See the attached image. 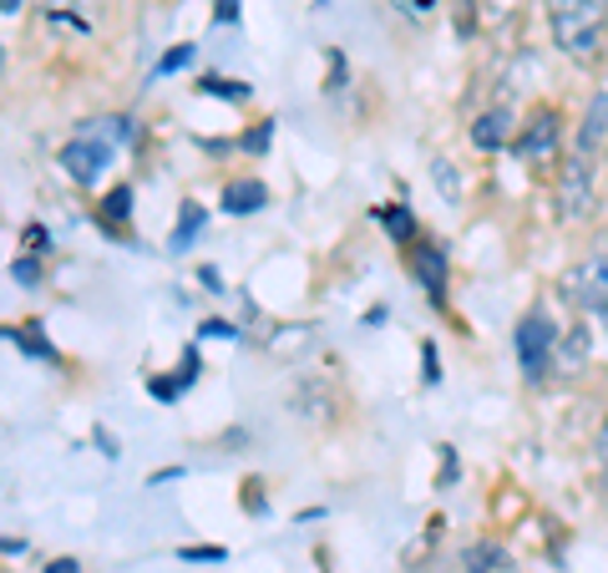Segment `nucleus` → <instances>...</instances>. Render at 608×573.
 <instances>
[{
    "label": "nucleus",
    "instance_id": "obj_24",
    "mask_svg": "<svg viewBox=\"0 0 608 573\" xmlns=\"http://www.w3.org/2000/svg\"><path fill=\"white\" fill-rule=\"evenodd\" d=\"M199 371H203L199 350H183V366H178V375H172V381H178V391H188V386H193V381H199Z\"/></svg>",
    "mask_w": 608,
    "mask_h": 573
},
{
    "label": "nucleus",
    "instance_id": "obj_30",
    "mask_svg": "<svg viewBox=\"0 0 608 573\" xmlns=\"http://www.w3.org/2000/svg\"><path fill=\"white\" fill-rule=\"evenodd\" d=\"M213 21H218V26H234V21H238V0H213Z\"/></svg>",
    "mask_w": 608,
    "mask_h": 573
},
{
    "label": "nucleus",
    "instance_id": "obj_16",
    "mask_svg": "<svg viewBox=\"0 0 608 573\" xmlns=\"http://www.w3.org/2000/svg\"><path fill=\"white\" fill-rule=\"evenodd\" d=\"M203 224H209V214H203L199 203H183V214H178V224H172V239H168V249H178L183 254L188 244L203 234Z\"/></svg>",
    "mask_w": 608,
    "mask_h": 573
},
{
    "label": "nucleus",
    "instance_id": "obj_15",
    "mask_svg": "<svg viewBox=\"0 0 608 573\" xmlns=\"http://www.w3.org/2000/svg\"><path fill=\"white\" fill-rule=\"evenodd\" d=\"M375 218H381V228L391 234L396 244H410L416 239V214H410L406 203H385V209H375Z\"/></svg>",
    "mask_w": 608,
    "mask_h": 573
},
{
    "label": "nucleus",
    "instance_id": "obj_13",
    "mask_svg": "<svg viewBox=\"0 0 608 573\" xmlns=\"http://www.w3.org/2000/svg\"><path fill=\"white\" fill-rule=\"evenodd\" d=\"M416 274H421V284L431 290V300H447V254L437 249V244H426V249H416Z\"/></svg>",
    "mask_w": 608,
    "mask_h": 573
},
{
    "label": "nucleus",
    "instance_id": "obj_39",
    "mask_svg": "<svg viewBox=\"0 0 608 573\" xmlns=\"http://www.w3.org/2000/svg\"><path fill=\"white\" fill-rule=\"evenodd\" d=\"M0 11H5V15H21V11H26V0H0Z\"/></svg>",
    "mask_w": 608,
    "mask_h": 573
},
{
    "label": "nucleus",
    "instance_id": "obj_43",
    "mask_svg": "<svg viewBox=\"0 0 608 573\" xmlns=\"http://www.w3.org/2000/svg\"><path fill=\"white\" fill-rule=\"evenodd\" d=\"M315 5H325V0H315Z\"/></svg>",
    "mask_w": 608,
    "mask_h": 573
},
{
    "label": "nucleus",
    "instance_id": "obj_42",
    "mask_svg": "<svg viewBox=\"0 0 608 573\" xmlns=\"http://www.w3.org/2000/svg\"><path fill=\"white\" fill-rule=\"evenodd\" d=\"M0 71H5V41H0Z\"/></svg>",
    "mask_w": 608,
    "mask_h": 573
},
{
    "label": "nucleus",
    "instance_id": "obj_10",
    "mask_svg": "<svg viewBox=\"0 0 608 573\" xmlns=\"http://www.w3.org/2000/svg\"><path fill=\"white\" fill-rule=\"evenodd\" d=\"M224 214H234V218H249V214H259V209H269V188L259 183V178H234V183H224Z\"/></svg>",
    "mask_w": 608,
    "mask_h": 573
},
{
    "label": "nucleus",
    "instance_id": "obj_1",
    "mask_svg": "<svg viewBox=\"0 0 608 573\" xmlns=\"http://www.w3.org/2000/svg\"><path fill=\"white\" fill-rule=\"evenodd\" d=\"M548 26H553V41L573 61H594L608 36V0H583V5H568V11H553Z\"/></svg>",
    "mask_w": 608,
    "mask_h": 573
},
{
    "label": "nucleus",
    "instance_id": "obj_18",
    "mask_svg": "<svg viewBox=\"0 0 608 573\" xmlns=\"http://www.w3.org/2000/svg\"><path fill=\"white\" fill-rule=\"evenodd\" d=\"M199 92L203 97H224V102H249V87H244V81H234V77H203Z\"/></svg>",
    "mask_w": 608,
    "mask_h": 573
},
{
    "label": "nucleus",
    "instance_id": "obj_31",
    "mask_svg": "<svg viewBox=\"0 0 608 573\" xmlns=\"http://www.w3.org/2000/svg\"><path fill=\"white\" fill-rule=\"evenodd\" d=\"M26 244H31V254H36V259H41L46 249H52V239H46V228H41V224H31V228H26Z\"/></svg>",
    "mask_w": 608,
    "mask_h": 573
},
{
    "label": "nucleus",
    "instance_id": "obj_17",
    "mask_svg": "<svg viewBox=\"0 0 608 573\" xmlns=\"http://www.w3.org/2000/svg\"><path fill=\"white\" fill-rule=\"evenodd\" d=\"M102 218H106V224H127V218H133V188H127V183L112 188V193L102 199Z\"/></svg>",
    "mask_w": 608,
    "mask_h": 573
},
{
    "label": "nucleus",
    "instance_id": "obj_35",
    "mask_svg": "<svg viewBox=\"0 0 608 573\" xmlns=\"http://www.w3.org/2000/svg\"><path fill=\"white\" fill-rule=\"evenodd\" d=\"M0 553H11V559H21V553H26V538H5V533H0Z\"/></svg>",
    "mask_w": 608,
    "mask_h": 573
},
{
    "label": "nucleus",
    "instance_id": "obj_7",
    "mask_svg": "<svg viewBox=\"0 0 608 573\" xmlns=\"http://www.w3.org/2000/svg\"><path fill=\"white\" fill-rule=\"evenodd\" d=\"M588 356H594V335H588V325H568V330H558V346H553V371L558 375H578Z\"/></svg>",
    "mask_w": 608,
    "mask_h": 573
},
{
    "label": "nucleus",
    "instance_id": "obj_4",
    "mask_svg": "<svg viewBox=\"0 0 608 573\" xmlns=\"http://www.w3.org/2000/svg\"><path fill=\"white\" fill-rule=\"evenodd\" d=\"M563 294H568L583 315H598V321H608V254L578 259V265L563 274Z\"/></svg>",
    "mask_w": 608,
    "mask_h": 573
},
{
    "label": "nucleus",
    "instance_id": "obj_21",
    "mask_svg": "<svg viewBox=\"0 0 608 573\" xmlns=\"http://www.w3.org/2000/svg\"><path fill=\"white\" fill-rule=\"evenodd\" d=\"M269 143H274V122H269V117L238 137V147H244V153H254V158H259V153H269Z\"/></svg>",
    "mask_w": 608,
    "mask_h": 573
},
{
    "label": "nucleus",
    "instance_id": "obj_28",
    "mask_svg": "<svg viewBox=\"0 0 608 573\" xmlns=\"http://www.w3.org/2000/svg\"><path fill=\"white\" fill-rule=\"evenodd\" d=\"M350 77V67H345V56L330 52V81H325V92H340V81Z\"/></svg>",
    "mask_w": 608,
    "mask_h": 573
},
{
    "label": "nucleus",
    "instance_id": "obj_6",
    "mask_svg": "<svg viewBox=\"0 0 608 573\" xmlns=\"http://www.w3.org/2000/svg\"><path fill=\"white\" fill-rule=\"evenodd\" d=\"M106 162H112V147L97 143L92 133H87V137H71V143L61 147V173H67L71 183H81V188H92L97 178H102Z\"/></svg>",
    "mask_w": 608,
    "mask_h": 573
},
{
    "label": "nucleus",
    "instance_id": "obj_9",
    "mask_svg": "<svg viewBox=\"0 0 608 573\" xmlns=\"http://www.w3.org/2000/svg\"><path fill=\"white\" fill-rule=\"evenodd\" d=\"M513 127H517V122H513V108H492V112H482V117L472 122V143L482 147V153H503V147L517 137Z\"/></svg>",
    "mask_w": 608,
    "mask_h": 573
},
{
    "label": "nucleus",
    "instance_id": "obj_11",
    "mask_svg": "<svg viewBox=\"0 0 608 573\" xmlns=\"http://www.w3.org/2000/svg\"><path fill=\"white\" fill-rule=\"evenodd\" d=\"M507 569H513V553L503 543H492V538L462 548V573H507Z\"/></svg>",
    "mask_w": 608,
    "mask_h": 573
},
{
    "label": "nucleus",
    "instance_id": "obj_29",
    "mask_svg": "<svg viewBox=\"0 0 608 573\" xmlns=\"http://www.w3.org/2000/svg\"><path fill=\"white\" fill-rule=\"evenodd\" d=\"M199 335H203V340H234L238 330H234L228 321H203V330H199Z\"/></svg>",
    "mask_w": 608,
    "mask_h": 573
},
{
    "label": "nucleus",
    "instance_id": "obj_8",
    "mask_svg": "<svg viewBox=\"0 0 608 573\" xmlns=\"http://www.w3.org/2000/svg\"><path fill=\"white\" fill-rule=\"evenodd\" d=\"M604 143H608V92H594L588 97V112H583V122H578L573 153H578V158H594Z\"/></svg>",
    "mask_w": 608,
    "mask_h": 573
},
{
    "label": "nucleus",
    "instance_id": "obj_20",
    "mask_svg": "<svg viewBox=\"0 0 608 573\" xmlns=\"http://www.w3.org/2000/svg\"><path fill=\"white\" fill-rule=\"evenodd\" d=\"M193 56H199V46H193V41H183V46H172V52L158 61V77H172V71L193 67Z\"/></svg>",
    "mask_w": 608,
    "mask_h": 573
},
{
    "label": "nucleus",
    "instance_id": "obj_26",
    "mask_svg": "<svg viewBox=\"0 0 608 573\" xmlns=\"http://www.w3.org/2000/svg\"><path fill=\"white\" fill-rule=\"evenodd\" d=\"M178 559H183V563H224L228 553H224V548H183Z\"/></svg>",
    "mask_w": 608,
    "mask_h": 573
},
{
    "label": "nucleus",
    "instance_id": "obj_36",
    "mask_svg": "<svg viewBox=\"0 0 608 573\" xmlns=\"http://www.w3.org/2000/svg\"><path fill=\"white\" fill-rule=\"evenodd\" d=\"M46 573H81V563L77 559H52V563H46Z\"/></svg>",
    "mask_w": 608,
    "mask_h": 573
},
{
    "label": "nucleus",
    "instance_id": "obj_5",
    "mask_svg": "<svg viewBox=\"0 0 608 573\" xmlns=\"http://www.w3.org/2000/svg\"><path fill=\"white\" fill-rule=\"evenodd\" d=\"M558 137H563V117H558V108H538V117L513 137V147H517V158H522V162L548 168L553 153H558Z\"/></svg>",
    "mask_w": 608,
    "mask_h": 573
},
{
    "label": "nucleus",
    "instance_id": "obj_22",
    "mask_svg": "<svg viewBox=\"0 0 608 573\" xmlns=\"http://www.w3.org/2000/svg\"><path fill=\"white\" fill-rule=\"evenodd\" d=\"M11 280L26 284V290H36V284H41V259H36V254H21V259H11Z\"/></svg>",
    "mask_w": 608,
    "mask_h": 573
},
{
    "label": "nucleus",
    "instance_id": "obj_19",
    "mask_svg": "<svg viewBox=\"0 0 608 573\" xmlns=\"http://www.w3.org/2000/svg\"><path fill=\"white\" fill-rule=\"evenodd\" d=\"M431 178H437V188H441V193H447L451 203L462 199V178H457V168H451L447 158H431Z\"/></svg>",
    "mask_w": 608,
    "mask_h": 573
},
{
    "label": "nucleus",
    "instance_id": "obj_2",
    "mask_svg": "<svg viewBox=\"0 0 608 573\" xmlns=\"http://www.w3.org/2000/svg\"><path fill=\"white\" fill-rule=\"evenodd\" d=\"M553 346H558V325L548 321L542 310L522 315V325L513 330V350H517V366H522V375H528L532 386L553 371Z\"/></svg>",
    "mask_w": 608,
    "mask_h": 573
},
{
    "label": "nucleus",
    "instance_id": "obj_12",
    "mask_svg": "<svg viewBox=\"0 0 608 573\" xmlns=\"http://www.w3.org/2000/svg\"><path fill=\"white\" fill-rule=\"evenodd\" d=\"M5 340H11V346H21V356L46 360V366H61V350L46 340V330H41L36 321H31V325H11V330H5Z\"/></svg>",
    "mask_w": 608,
    "mask_h": 573
},
{
    "label": "nucleus",
    "instance_id": "obj_3",
    "mask_svg": "<svg viewBox=\"0 0 608 573\" xmlns=\"http://www.w3.org/2000/svg\"><path fill=\"white\" fill-rule=\"evenodd\" d=\"M594 162L568 153V158L558 162V218L563 224H583V218L594 214Z\"/></svg>",
    "mask_w": 608,
    "mask_h": 573
},
{
    "label": "nucleus",
    "instance_id": "obj_25",
    "mask_svg": "<svg viewBox=\"0 0 608 573\" xmlns=\"http://www.w3.org/2000/svg\"><path fill=\"white\" fill-rule=\"evenodd\" d=\"M396 11L406 15V21H431V11H437V0H396Z\"/></svg>",
    "mask_w": 608,
    "mask_h": 573
},
{
    "label": "nucleus",
    "instance_id": "obj_41",
    "mask_svg": "<svg viewBox=\"0 0 608 573\" xmlns=\"http://www.w3.org/2000/svg\"><path fill=\"white\" fill-rule=\"evenodd\" d=\"M598 452H604V462H608V427L598 431Z\"/></svg>",
    "mask_w": 608,
    "mask_h": 573
},
{
    "label": "nucleus",
    "instance_id": "obj_37",
    "mask_svg": "<svg viewBox=\"0 0 608 573\" xmlns=\"http://www.w3.org/2000/svg\"><path fill=\"white\" fill-rule=\"evenodd\" d=\"M199 280H203V284H209V290H213V294H224V280H218V269H213V265H209V269H203Z\"/></svg>",
    "mask_w": 608,
    "mask_h": 573
},
{
    "label": "nucleus",
    "instance_id": "obj_33",
    "mask_svg": "<svg viewBox=\"0 0 608 573\" xmlns=\"http://www.w3.org/2000/svg\"><path fill=\"white\" fill-rule=\"evenodd\" d=\"M441 482H457V452L441 447Z\"/></svg>",
    "mask_w": 608,
    "mask_h": 573
},
{
    "label": "nucleus",
    "instance_id": "obj_14",
    "mask_svg": "<svg viewBox=\"0 0 608 573\" xmlns=\"http://www.w3.org/2000/svg\"><path fill=\"white\" fill-rule=\"evenodd\" d=\"M294 416H309V422H330L335 416V396L325 386H315V381H309V386L304 391H294Z\"/></svg>",
    "mask_w": 608,
    "mask_h": 573
},
{
    "label": "nucleus",
    "instance_id": "obj_34",
    "mask_svg": "<svg viewBox=\"0 0 608 573\" xmlns=\"http://www.w3.org/2000/svg\"><path fill=\"white\" fill-rule=\"evenodd\" d=\"M147 391H153L158 401H178V381H153Z\"/></svg>",
    "mask_w": 608,
    "mask_h": 573
},
{
    "label": "nucleus",
    "instance_id": "obj_40",
    "mask_svg": "<svg viewBox=\"0 0 608 573\" xmlns=\"http://www.w3.org/2000/svg\"><path fill=\"white\" fill-rule=\"evenodd\" d=\"M568 5H583V0H548V15H553V11H568Z\"/></svg>",
    "mask_w": 608,
    "mask_h": 573
},
{
    "label": "nucleus",
    "instance_id": "obj_27",
    "mask_svg": "<svg viewBox=\"0 0 608 573\" xmlns=\"http://www.w3.org/2000/svg\"><path fill=\"white\" fill-rule=\"evenodd\" d=\"M421 381H426V386H437V381H441V366H437V346H421Z\"/></svg>",
    "mask_w": 608,
    "mask_h": 573
},
{
    "label": "nucleus",
    "instance_id": "obj_23",
    "mask_svg": "<svg viewBox=\"0 0 608 573\" xmlns=\"http://www.w3.org/2000/svg\"><path fill=\"white\" fill-rule=\"evenodd\" d=\"M92 127H102V133H97V143H127V137H133V122L127 117H102V122H92Z\"/></svg>",
    "mask_w": 608,
    "mask_h": 573
},
{
    "label": "nucleus",
    "instance_id": "obj_38",
    "mask_svg": "<svg viewBox=\"0 0 608 573\" xmlns=\"http://www.w3.org/2000/svg\"><path fill=\"white\" fill-rule=\"evenodd\" d=\"M178 478H183V467H162V472H158V478H153V482H158V487H162V482H178Z\"/></svg>",
    "mask_w": 608,
    "mask_h": 573
},
{
    "label": "nucleus",
    "instance_id": "obj_32",
    "mask_svg": "<svg viewBox=\"0 0 608 573\" xmlns=\"http://www.w3.org/2000/svg\"><path fill=\"white\" fill-rule=\"evenodd\" d=\"M92 441L102 447V457H122V452H117V437H112L106 427H97V431H92Z\"/></svg>",
    "mask_w": 608,
    "mask_h": 573
}]
</instances>
